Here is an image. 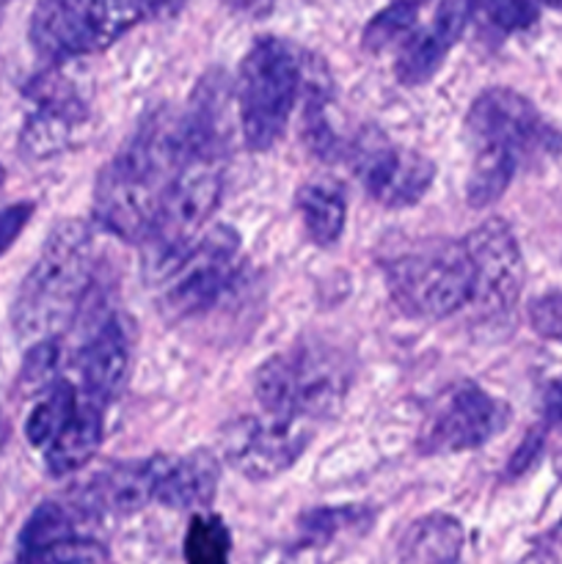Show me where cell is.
I'll return each mask as SVG.
<instances>
[{"label":"cell","mask_w":562,"mask_h":564,"mask_svg":"<svg viewBox=\"0 0 562 564\" xmlns=\"http://www.w3.org/2000/svg\"><path fill=\"white\" fill-rule=\"evenodd\" d=\"M94 279V235L83 220H64L44 242L17 292L14 330L33 345L55 339L75 319Z\"/></svg>","instance_id":"obj_3"},{"label":"cell","mask_w":562,"mask_h":564,"mask_svg":"<svg viewBox=\"0 0 562 564\" xmlns=\"http://www.w3.org/2000/svg\"><path fill=\"white\" fill-rule=\"evenodd\" d=\"M347 160L364 191L383 207H411L435 180V165L424 154L397 147L375 127L356 135L347 147Z\"/></svg>","instance_id":"obj_9"},{"label":"cell","mask_w":562,"mask_h":564,"mask_svg":"<svg viewBox=\"0 0 562 564\" xmlns=\"http://www.w3.org/2000/svg\"><path fill=\"white\" fill-rule=\"evenodd\" d=\"M543 6H551V9H562V0H540Z\"/></svg>","instance_id":"obj_34"},{"label":"cell","mask_w":562,"mask_h":564,"mask_svg":"<svg viewBox=\"0 0 562 564\" xmlns=\"http://www.w3.org/2000/svg\"><path fill=\"white\" fill-rule=\"evenodd\" d=\"M240 235L220 224L204 231L160 275V308L171 319H187L215 306L237 273Z\"/></svg>","instance_id":"obj_8"},{"label":"cell","mask_w":562,"mask_h":564,"mask_svg":"<svg viewBox=\"0 0 562 564\" xmlns=\"http://www.w3.org/2000/svg\"><path fill=\"white\" fill-rule=\"evenodd\" d=\"M510 411L501 400L474 383L455 386L441 397L419 433V449L424 455H455L479 449L505 430Z\"/></svg>","instance_id":"obj_11"},{"label":"cell","mask_w":562,"mask_h":564,"mask_svg":"<svg viewBox=\"0 0 562 564\" xmlns=\"http://www.w3.org/2000/svg\"><path fill=\"white\" fill-rule=\"evenodd\" d=\"M182 554L187 564H229L231 534L226 523L213 512H193Z\"/></svg>","instance_id":"obj_24"},{"label":"cell","mask_w":562,"mask_h":564,"mask_svg":"<svg viewBox=\"0 0 562 564\" xmlns=\"http://www.w3.org/2000/svg\"><path fill=\"white\" fill-rule=\"evenodd\" d=\"M309 61L312 55L287 39L262 36L251 44L237 72V113L248 149L264 152L284 135L303 97Z\"/></svg>","instance_id":"obj_5"},{"label":"cell","mask_w":562,"mask_h":564,"mask_svg":"<svg viewBox=\"0 0 562 564\" xmlns=\"http://www.w3.org/2000/svg\"><path fill=\"white\" fill-rule=\"evenodd\" d=\"M419 6H422V0H391L389 6H383L364 28V50L383 53L397 44L402 47L408 36L419 28Z\"/></svg>","instance_id":"obj_23"},{"label":"cell","mask_w":562,"mask_h":564,"mask_svg":"<svg viewBox=\"0 0 562 564\" xmlns=\"http://www.w3.org/2000/svg\"><path fill=\"white\" fill-rule=\"evenodd\" d=\"M102 435V411L80 397V405H77V413L72 416V422L44 449V466H47L50 477L61 479L86 468L99 452Z\"/></svg>","instance_id":"obj_18"},{"label":"cell","mask_w":562,"mask_h":564,"mask_svg":"<svg viewBox=\"0 0 562 564\" xmlns=\"http://www.w3.org/2000/svg\"><path fill=\"white\" fill-rule=\"evenodd\" d=\"M22 564H110L108 562V551L102 549L99 543L88 538H77L69 540V543H61L55 549L44 551V554L31 556Z\"/></svg>","instance_id":"obj_28"},{"label":"cell","mask_w":562,"mask_h":564,"mask_svg":"<svg viewBox=\"0 0 562 564\" xmlns=\"http://www.w3.org/2000/svg\"><path fill=\"white\" fill-rule=\"evenodd\" d=\"M235 11H242V14H251V17H262L268 14L273 0H226Z\"/></svg>","instance_id":"obj_33"},{"label":"cell","mask_w":562,"mask_h":564,"mask_svg":"<svg viewBox=\"0 0 562 564\" xmlns=\"http://www.w3.org/2000/svg\"><path fill=\"white\" fill-rule=\"evenodd\" d=\"M309 441L312 424L262 413L226 424L220 452L237 474L253 482H264L292 468V463L306 452Z\"/></svg>","instance_id":"obj_10"},{"label":"cell","mask_w":562,"mask_h":564,"mask_svg":"<svg viewBox=\"0 0 562 564\" xmlns=\"http://www.w3.org/2000/svg\"><path fill=\"white\" fill-rule=\"evenodd\" d=\"M160 468H163V455L105 468L99 477L88 482L86 494L77 501V510L83 516H94V512L130 516V512L143 510L158 496Z\"/></svg>","instance_id":"obj_16"},{"label":"cell","mask_w":562,"mask_h":564,"mask_svg":"<svg viewBox=\"0 0 562 564\" xmlns=\"http://www.w3.org/2000/svg\"><path fill=\"white\" fill-rule=\"evenodd\" d=\"M77 516H83L77 507L69 510L58 501H44L42 507H36L20 532V562L44 554V551L55 549L61 543L83 538L77 532Z\"/></svg>","instance_id":"obj_21"},{"label":"cell","mask_w":562,"mask_h":564,"mask_svg":"<svg viewBox=\"0 0 562 564\" xmlns=\"http://www.w3.org/2000/svg\"><path fill=\"white\" fill-rule=\"evenodd\" d=\"M350 383L353 369L345 352L323 341H301L257 369L253 394L262 413L314 424L339 411Z\"/></svg>","instance_id":"obj_4"},{"label":"cell","mask_w":562,"mask_h":564,"mask_svg":"<svg viewBox=\"0 0 562 564\" xmlns=\"http://www.w3.org/2000/svg\"><path fill=\"white\" fill-rule=\"evenodd\" d=\"M58 341L55 339H44L36 341L31 347V352L25 356V364H22V375H20V383L25 386L28 391H36V389H47L50 380H53L55 369H58Z\"/></svg>","instance_id":"obj_27"},{"label":"cell","mask_w":562,"mask_h":564,"mask_svg":"<svg viewBox=\"0 0 562 564\" xmlns=\"http://www.w3.org/2000/svg\"><path fill=\"white\" fill-rule=\"evenodd\" d=\"M80 405V394L72 383L58 380L47 389L42 402H36L25 422V438L28 444L36 446V449H47L55 441V435L72 422V416L77 413Z\"/></svg>","instance_id":"obj_22"},{"label":"cell","mask_w":562,"mask_h":564,"mask_svg":"<svg viewBox=\"0 0 562 564\" xmlns=\"http://www.w3.org/2000/svg\"><path fill=\"white\" fill-rule=\"evenodd\" d=\"M3 180H6V171L0 169V185H3Z\"/></svg>","instance_id":"obj_35"},{"label":"cell","mask_w":562,"mask_h":564,"mask_svg":"<svg viewBox=\"0 0 562 564\" xmlns=\"http://www.w3.org/2000/svg\"><path fill=\"white\" fill-rule=\"evenodd\" d=\"M466 149V198L472 207H488L505 196L527 160L549 158L560 149V132L523 94L488 88L468 108Z\"/></svg>","instance_id":"obj_2"},{"label":"cell","mask_w":562,"mask_h":564,"mask_svg":"<svg viewBox=\"0 0 562 564\" xmlns=\"http://www.w3.org/2000/svg\"><path fill=\"white\" fill-rule=\"evenodd\" d=\"M218 477L220 468L213 452L198 449L193 455L182 457L163 455V468H160V482L154 501H160L165 507H174V510L198 512L204 507H209V501L215 499Z\"/></svg>","instance_id":"obj_17"},{"label":"cell","mask_w":562,"mask_h":564,"mask_svg":"<svg viewBox=\"0 0 562 564\" xmlns=\"http://www.w3.org/2000/svg\"><path fill=\"white\" fill-rule=\"evenodd\" d=\"M540 446H543V430H532V433L521 441V446H518L516 455H512L510 466H507L510 468V474L527 471V468L534 463V457H538Z\"/></svg>","instance_id":"obj_31"},{"label":"cell","mask_w":562,"mask_h":564,"mask_svg":"<svg viewBox=\"0 0 562 564\" xmlns=\"http://www.w3.org/2000/svg\"><path fill=\"white\" fill-rule=\"evenodd\" d=\"M185 147L182 119L169 110H154L132 132L130 141L99 171L94 185V218L110 235L127 242L152 237L163 213Z\"/></svg>","instance_id":"obj_1"},{"label":"cell","mask_w":562,"mask_h":564,"mask_svg":"<svg viewBox=\"0 0 562 564\" xmlns=\"http://www.w3.org/2000/svg\"><path fill=\"white\" fill-rule=\"evenodd\" d=\"M529 323L538 330L543 339L560 341L562 345V295L560 292H551V295L538 297V301L529 306Z\"/></svg>","instance_id":"obj_29"},{"label":"cell","mask_w":562,"mask_h":564,"mask_svg":"<svg viewBox=\"0 0 562 564\" xmlns=\"http://www.w3.org/2000/svg\"><path fill=\"white\" fill-rule=\"evenodd\" d=\"M132 367V330L121 314L102 319L80 352L83 400L99 411L110 405L127 386Z\"/></svg>","instance_id":"obj_15"},{"label":"cell","mask_w":562,"mask_h":564,"mask_svg":"<svg viewBox=\"0 0 562 564\" xmlns=\"http://www.w3.org/2000/svg\"><path fill=\"white\" fill-rule=\"evenodd\" d=\"M31 97L36 99V110L20 132V152L31 160H50L75 147L86 124L83 99L58 77L33 83Z\"/></svg>","instance_id":"obj_13"},{"label":"cell","mask_w":562,"mask_h":564,"mask_svg":"<svg viewBox=\"0 0 562 564\" xmlns=\"http://www.w3.org/2000/svg\"><path fill=\"white\" fill-rule=\"evenodd\" d=\"M295 204L303 231H306V237L314 246L328 248L339 240L342 231H345L347 202L345 193H342V187L336 182H306L298 191Z\"/></svg>","instance_id":"obj_19"},{"label":"cell","mask_w":562,"mask_h":564,"mask_svg":"<svg viewBox=\"0 0 562 564\" xmlns=\"http://www.w3.org/2000/svg\"><path fill=\"white\" fill-rule=\"evenodd\" d=\"M391 301L411 317H450L472 303V264L463 240H430L386 268Z\"/></svg>","instance_id":"obj_7"},{"label":"cell","mask_w":562,"mask_h":564,"mask_svg":"<svg viewBox=\"0 0 562 564\" xmlns=\"http://www.w3.org/2000/svg\"><path fill=\"white\" fill-rule=\"evenodd\" d=\"M472 264V306L485 317L512 312L523 290V257L510 226L499 218L479 224L463 237Z\"/></svg>","instance_id":"obj_12"},{"label":"cell","mask_w":562,"mask_h":564,"mask_svg":"<svg viewBox=\"0 0 562 564\" xmlns=\"http://www.w3.org/2000/svg\"><path fill=\"white\" fill-rule=\"evenodd\" d=\"M543 424L560 427L562 424V378L551 380L543 394Z\"/></svg>","instance_id":"obj_32"},{"label":"cell","mask_w":562,"mask_h":564,"mask_svg":"<svg viewBox=\"0 0 562 564\" xmlns=\"http://www.w3.org/2000/svg\"><path fill=\"white\" fill-rule=\"evenodd\" d=\"M556 471H560V477H562V457H560V463H556Z\"/></svg>","instance_id":"obj_36"},{"label":"cell","mask_w":562,"mask_h":564,"mask_svg":"<svg viewBox=\"0 0 562 564\" xmlns=\"http://www.w3.org/2000/svg\"><path fill=\"white\" fill-rule=\"evenodd\" d=\"M527 564H543V562H540V560H529Z\"/></svg>","instance_id":"obj_37"},{"label":"cell","mask_w":562,"mask_h":564,"mask_svg":"<svg viewBox=\"0 0 562 564\" xmlns=\"http://www.w3.org/2000/svg\"><path fill=\"white\" fill-rule=\"evenodd\" d=\"M367 523V512L358 507H339V510H312L301 518L303 538L312 545H325L347 532H358Z\"/></svg>","instance_id":"obj_25"},{"label":"cell","mask_w":562,"mask_h":564,"mask_svg":"<svg viewBox=\"0 0 562 564\" xmlns=\"http://www.w3.org/2000/svg\"><path fill=\"white\" fill-rule=\"evenodd\" d=\"M160 11H165V0H39L28 36L47 64H66L108 50Z\"/></svg>","instance_id":"obj_6"},{"label":"cell","mask_w":562,"mask_h":564,"mask_svg":"<svg viewBox=\"0 0 562 564\" xmlns=\"http://www.w3.org/2000/svg\"><path fill=\"white\" fill-rule=\"evenodd\" d=\"M474 14H477V0H439L433 20L419 25L397 53V77L406 86L428 83L441 69Z\"/></svg>","instance_id":"obj_14"},{"label":"cell","mask_w":562,"mask_h":564,"mask_svg":"<svg viewBox=\"0 0 562 564\" xmlns=\"http://www.w3.org/2000/svg\"><path fill=\"white\" fill-rule=\"evenodd\" d=\"M477 11L501 33L527 31L538 20L532 0H477Z\"/></svg>","instance_id":"obj_26"},{"label":"cell","mask_w":562,"mask_h":564,"mask_svg":"<svg viewBox=\"0 0 562 564\" xmlns=\"http://www.w3.org/2000/svg\"><path fill=\"white\" fill-rule=\"evenodd\" d=\"M33 215V204L31 202H20L11 204V207L0 209V253L9 251L11 242L20 237V231L25 229V224L31 220Z\"/></svg>","instance_id":"obj_30"},{"label":"cell","mask_w":562,"mask_h":564,"mask_svg":"<svg viewBox=\"0 0 562 564\" xmlns=\"http://www.w3.org/2000/svg\"><path fill=\"white\" fill-rule=\"evenodd\" d=\"M461 523L450 516H428L413 523L400 543L402 564H457Z\"/></svg>","instance_id":"obj_20"}]
</instances>
